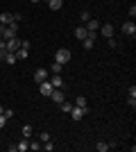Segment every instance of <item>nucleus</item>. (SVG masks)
<instances>
[{
    "label": "nucleus",
    "mask_w": 136,
    "mask_h": 152,
    "mask_svg": "<svg viewBox=\"0 0 136 152\" xmlns=\"http://www.w3.org/2000/svg\"><path fill=\"white\" fill-rule=\"evenodd\" d=\"M0 64H2V52H0Z\"/></svg>",
    "instance_id": "nucleus-38"
},
{
    "label": "nucleus",
    "mask_w": 136,
    "mask_h": 152,
    "mask_svg": "<svg viewBox=\"0 0 136 152\" xmlns=\"http://www.w3.org/2000/svg\"><path fill=\"white\" fill-rule=\"evenodd\" d=\"M5 123H7V118L2 114H0V129H2V127H5Z\"/></svg>",
    "instance_id": "nucleus-34"
},
{
    "label": "nucleus",
    "mask_w": 136,
    "mask_h": 152,
    "mask_svg": "<svg viewBox=\"0 0 136 152\" xmlns=\"http://www.w3.org/2000/svg\"><path fill=\"white\" fill-rule=\"evenodd\" d=\"M9 23H14V18H12V14H7V12H2V14H0V25H9Z\"/></svg>",
    "instance_id": "nucleus-19"
},
{
    "label": "nucleus",
    "mask_w": 136,
    "mask_h": 152,
    "mask_svg": "<svg viewBox=\"0 0 136 152\" xmlns=\"http://www.w3.org/2000/svg\"><path fill=\"white\" fill-rule=\"evenodd\" d=\"M107 43H109V48H116V45H118V43H116V39H113V37H111V39H107Z\"/></svg>",
    "instance_id": "nucleus-30"
},
{
    "label": "nucleus",
    "mask_w": 136,
    "mask_h": 152,
    "mask_svg": "<svg viewBox=\"0 0 136 152\" xmlns=\"http://www.w3.org/2000/svg\"><path fill=\"white\" fill-rule=\"evenodd\" d=\"M86 111H89V107H75V104H73V109H71V118H73V121H82Z\"/></svg>",
    "instance_id": "nucleus-2"
},
{
    "label": "nucleus",
    "mask_w": 136,
    "mask_h": 152,
    "mask_svg": "<svg viewBox=\"0 0 136 152\" xmlns=\"http://www.w3.org/2000/svg\"><path fill=\"white\" fill-rule=\"evenodd\" d=\"M93 45H95V34H89L86 39H82V48L84 50H93Z\"/></svg>",
    "instance_id": "nucleus-10"
},
{
    "label": "nucleus",
    "mask_w": 136,
    "mask_h": 152,
    "mask_svg": "<svg viewBox=\"0 0 136 152\" xmlns=\"http://www.w3.org/2000/svg\"><path fill=\"white\" fill-rule=\"evenodd\" d=\"M84 27H86V32H89V34H95L97 30H100V23H97V18H89L84 23Z\"/></svg>",
    "instance_id": "nucleus-5"
},
{
    "label": "nucleus",
    "mask_w": 136,
    "mask_h": 152,
    "mask_svg": "<svg viewBox=\"0 0 136 152\" xmlns=\"http://www.w3.org/2000/svg\"><path fill=\"white\" fill-rule=\"evenodd\" d=\"M89 18H91V14H89V12H82V14H79V20H82V23H86Z\"/></svg>",
    "instance_id": "nucleus-28"
},
{
    "label": "nucleus",
    "mask_w": 136,
    "mask_h": 152,
    "mask_svg": "<svg viewBox=\"0 0 136 152\" xmlns=\"http://www.w3.org/2000/svg\"><path fill=\"white\" fill-rule=\"evenodd\" d=\"M41 2H48V0H41Z\"/></svg>",
    "instance_id": "nucleus-39"
},
{
    "label": "nucleus",
    "mask_w": 136,
    "mask_h": 152,
    "mask_svg": "<svg viewBox=\"0 0 136 152\" xmlns=\"http://www.w3.org/2000/svg\"><path fill=\"white\" fill-rule=\"evenodd\" d=\"M71 59H73V55H71V50H68V48H59L57 55H55V61L61 64V66H64V64H68Z\"/></svg>",
    "instance_id": "nucleus-1"
},
{
    "label": "nucleus",
    "mask_w": 136,
    "mask_h": 152,
    "mask_svg": "<svg viewBox=\"0 0 136 152\" xmlns=\"http://www.w3.org/2000/svg\"><path fill=\"white\" fill-rule=\"evenodd\" d=\"M48 82H50L55 89H64V80H61V75H50V77H48Z\"/></svg>",
    "instance_id": "nucleus-11"
},
{
    "label": "nucleus",
    "mask_w": 136,
    "mask_h": 152,
    "mask_svg": "<svg viewBox=\"0 0 136 152\" xmlns=\"http://www.w3.org/2000/svg\"><path fill=\"white\" fill-rule=\"evenodd\" d=\"M75 37H77L79 41H82V39H86V37H89L86 27H84V25H77V27H75Z\"/></svg>",
    "instance_id": "nucleus-16"
},
{
    "label": "nucleus",
    "mask_w": 136,
    "mask_h": 152,
    "mask_svg": "<svg viewBox=\"0 0 136 152\" xmlns=\"http://www.w3.org/2000/svg\"><path fill=\"white\" fill-rule=\"evenodd\" d=\"M113 145H116V143H107V141H97V143H95V150H97V152H107V150H111Z\"/></svg>",
    "instance_id": "nucleus-13"
},
{
    "label": "nucleus",
    "mask_w": 136,
    "mask_h": 152,
    "mask_svg": "<svg viewBox=\"0 0 136 152\" xmlns=\"http://www.w3.org/2000/svg\"><path fill=\"white\" fill-rule=\"evenodd\" d=\"M12 18L16 20V23H20V20H23V14H12Z\"/></svg>",
    "instance_id": "nucleus-31"
},
{
    "label": "nucleus",
    "mask_w": 136,
    "mask_h": 152,
    "mask_svg": "<svg viewBox=\"0 0 136 152\" xmlns=\"http://www.w3.org/2000/svg\"><path fill=\"white\" fill-rule=\"evenodd\" d=\"M20 48H25V50H30V48H32V43H30L27 39H23V41H20Z\"/></svg>",
    "instance_id": "nucleus-29"
},
{
    "label": "nucleus",
    "mask_w": 136,
    "mask_h": 152,
    "mask_svg": "<svg viewBox=\"0 0 136 152\" xmlns=\"http://www.w3.org/2000/svg\"><path fill=\"white\" fill-rule=\"evenodd\" d=\"M123 34H125V37H136V25H134V20L123 23Z\"/></svg>",
    "instance_id": "nucleus-4"
},
{
    "label": "nucleus",
    "mask_w": 136,
    "mask_h": 152,
    "mask_svg": "<svg viewBox=\"0 0 136 152\" xmlns=\"http://www.w3.org/2000/svg\"><path fill=\"white\" fill-rule=\"evenodd\" d=\"M127 104H129L132 109H136V86H132V89H129V95H127Z\"/></svg>",
    "instance_id": "nucleus-14"
},
{
    "label": "nucleus",
    "mask_w": 136,
    "mask_h": 152,
    "mask_svg": "<svg viewBox=\"0 0 136 152\" xmlns=\"http://www.w3.org/2000/svg\"><path fill=\"white\" fill-rule=\"evenodd\" d=\"M50 100L55 102V104H61V102L66 100V95H64V91H61V89H55V91H52V93H50Z\"/></svg>",
    "instance_id": "nucleus-6"
},
{
    "label": "nucleus",
    "mask_w": 136,
    "mask_h": 152,
    "mask_svg": "<svg viewBox=\"0 0 136 152\" xmlns=\"http://www.w3.org/2000/svg\"><path fill=\"white\" fill-rule=\"evenodd\" d=\"M2 116H5L7 121H12V118H14V109H5V111H2Z\"/></svg>",
    "instance_id": "nucleus-26"
},
{
    "label": "nucleus",
    "mask_w": 136,
    "mask_h": 152,
    "mask_svg": "<svg viewBox=\"0 0 136 152\" xmlns=\"http://www.w3.org/2000/svg\"><path fill=\"white\" fill-rule=\"evenodd\" d=\"M14 55H16V59H18V61H25V59L30 57V50H25V48H18Z\"/></svg>",
    "instance_id": "nucleus-15"
},
{
    "label": "nucleus",
    "mask_w": 136,
    "mask_h": 152,
    "mask_svg": "<svg viewBox=\"0 0 136 152\" xmlns=\"http://www.w3.org/2000/svg\"><path fill=\"white\" fill-rule=\"evenodd\" d=\"M2 111H5V107H2V104H0V114H2Z\"/></svg>",
    "instance_id": "nucleus-36"
},
{
    "label": "nucleus",
    "mask_w": 136,
    "mask_h": 152,
    "mask_svg": "<svg viewBox=\"0 0 136 152\" xmlns=\"http://www.w3.org/2000/svg\"><path fill=\"white\" fill-rule=\"evenodd\" d=\"M39 141H41V143H45V141H50V134H48V132H41V134H39Z\"/></svg>",
    "instance_id": "nucleus-27"
},
{
    "label": "nucleus",
    "mask_w": 136,
    "mask_h": 152,
    "mask_svg": "<svg viewBox=\"0 0 136 152\" xmlns=\"http://www.w3.org/2000/svg\"><path fill=\"white\" fill-rule=\"evenodd\" d=\"M129 16H132V18L136 16V5H132V7H129Z\"/></svg>",
    "instance_id": "nucleus-32"
},
{
    "label": "nucleus",
    "mask_w": 136,
    "mask_h": 152,
    "mask_svg": "<svg viewBox=\"0 0 136 152\" xmlns=\"http://www.w3.org/2000/svg\"><path fill=\"white\" fill-rule=\"evenodd\" d=\"M48 5H50L52 12H59V9L64 7V0H48Z\"/></svg>",
    "instance_id": "nucleus-18"
},
{
    "label": "nucleus",
    "mask_w": 136,
    "mask_h": 152,
    "mask_svg": "<svg viewBox=\"0 0 136 152\" xmlns=\"http://www.w3.org/2000/svg\"><path fill=\"white\" fill-rule=\"evenodd\" d=\"M2 52V61L7 64V66H14V64L18 61V59H16V55H14V52H7V50H0Z\"/></svg>",
    "instance_id": "nucleus-8"
},
{
    "label": "nucleus",
    "mask_w": 136,
    "mask_h": 152,
    "mask_svg": "<svg viewBox=\"0 0 136 152\" xmlns=\"http://www.w3.org/2000/svg\"><path fill=\"white\" fill-rule=\"evenodd\" d=\"M61 68H64V66L55 61V64H52V66H50V75H61Z\"/></svg>",
    "instance_id": "nucleus-21"
},
{
    "label": "nucleus",
    "mask_w": 136,
    "mask_h": 152,
    "mask_svg": "<svg viewBox=\"0 0 136 152\" xmlns=\"http://www.w3.org/2000/svg\"><path fill=\"white\" fill-rule=\"evenodd\" d=\"M2 27H5V25H0V39H2Z\"/></svg>",
    "instance_id": "nucleus-35"
},
{
    "label": "nucleus",
    "mask_w": 136,
    "mask_h": 152,
    "mask_svg": "<svg viewBox=\"0 0 136 152\" xmlns=\"http://www.w3.org/2000/svg\"><path fill=\"white\" fill-rule=\"evenodd\" d=\"M71 109H73V104L71 102H61V104H59V111H61V114H71Z\"/></svg>",
    "instance_id": "nucleus-20"
},
{
    "label": "nucleus",
    "mask_w": 136,
    "mask_h": 152,
    "mask_svg": "<svg viewBox=\"0 0 136 152\" xmlns=\"http://www.w3.org/2000/svg\"><path fill=\"white\" fill-rule=\"evenodd\" d=\"M0 50H7V41L5 39H0Z\"/></svg>",
    "instance_id": "nucleus-33"
},
{
    "label": "nucleus",
    "mask_w": 136,
    "mask_h": 152,
    "mask_svg": "<svg viewBox=\"0 0 136 152\" xmlns=\"http://www.w3.org/2000/svg\"><path fill=\"white\" fill-rule=\"evenodd\" d=\"M32 134H34L32 125H23V136H25V139H32Z\"/></svg>",
    "instance_id": "nucleus-23"
},
{
    "label": "nucleus",
    "mask_w": 136,
    "mask_h": 152,
    "mask_svg": "<svg viewBox=\"0 0 136 152\" xmlns=\"http://www.w3.org/2000/svg\"><path fill=\"white\" fill-rule=\"evenodd\" d=\"M30 2H41V0H30Z\"/></svg>",
    "instance_id": "nucleus-37"
},
{
    "label": "nucleus",
    "mask_w": 136,
    "mask_h": 152,
    "mask_svg": "<svg viewBox=\"0 0 136 152\" xmlns=\"http://www.w3.org/2000/svg\"><path fill=\"white\" fill-rule=\"evenodd\" d=\"M41 148H43L45 152H52V150H55V143H52V141H45V143H43Z\"/></svg>",
    "instance_id": "nucleus-25"
},
{
    "label": "nucleus",
    "mask_w": 136,
    "mask_h": 152,
    "mask_svg": "<svg viewBox=\"0 0 136 152\" xmlns=\"http://www.w3.org/2000/svg\"><path fill=\"white\" fill-rule=\"evenodd\" d=\"M20 48V39L14 37V39H7V52H16Z\"/></svg>",
    "instance_id": "nucleus-7"
},
{
    "label": "nucleus",
    "mask_w": 136,
    "mask_h": 152,
    "mask_svg": "<svg viewBox=\"0 0 136 152\" xmlns=\"http://www.w3.org/2000/svg\"><path fill=\"white\" fill-rule=\"evenodd\" d=\"M30 150H34V152H39V150H41V141H39V139H34V141H30Z\"/></svg>",
    "instance_id": "nucleus-24"
},
{
    "label": "nucleus",
    "mask_w": 136,
    "mask_h": 152,
    "mask_svg": "<svg viewBox=\"0 0 136 152\" xmlns=\"http://www.w3.org/2000/svg\"><path fill=\"white\" fill-rule=\"evenodd\" d=\"M48 77H50V70H45V68H36V70H34V82H36V84L45 82Z\"/></svg>",
    "instance_id": "nucleus-3"
},
{
    "label": "nucleus",
    "mask_w": 136,
    "mask_h": 152,
    "mask_svg": "<svg viewBox=\"0 0 136 152\" xmlns=\"http://www.w3.org/2000/svg\"><path fill=\"white\" fill-rule=\"evenodd\" d=\"M27 150H30V139H25V136H23V141L16 145V152H27Z\"/></svg>",
    "instance_id": "nucleus-17"
},
{
    "label": "nucleus",
    "mask_w": 136,
    "mask_h": 152,
    "mask_svg": "<svg viewBox=\"0 0 136 152\" xmlns=\"http://www.w3.org/2000/svg\"><path fill=\"white\" fill-rule=\"evenodd\" d=\"M100 32H102V37L111 39L113 37V25H111V23H104V25H100Z\"/></svg>",
    "instance_id": "nucleus-12"
},
{
    "label": "nucleus",
    "mask_w": 136,
    "mask_h": 152,
    "mask_svg": "<svg viewBox=\"0 0 136 152\" xmlns=\"http://www.w3.org/2000/svg\"><path fill=\"white\" fill-rule=\"evenodd\" d=\"M75 107H89V100H86L84 95H77L75 98Z\"/></svg>",
    "instance_id": "nucleus-22"
},
{
    "label": "nucleus",
    "mask_w": 136,
    "mask_h": 152,
    "mask_svg": "<svg viewBox=\"0 0 136 152\" xmlns=\"http://www.w3.org/2000/svg\"><path fill=\"white\" fill-rule=\"evenodd\" d=\"M39 89H41V95H45V98H50V93L55 91V86H52V84L48 82V80H45V82H41V84H39Z\"/></svg>",
    "instance_id": "nucleus-9"
}]
</instances>
